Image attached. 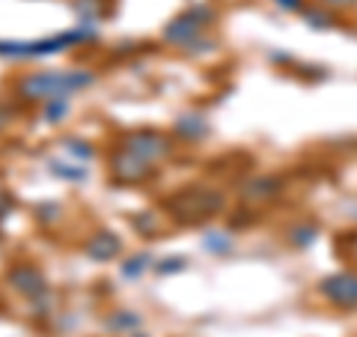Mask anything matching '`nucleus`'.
<instances>
[{
    "label": "nucleus",
    "instance_id": "2",
    "mask_svg": "<svg viewBox=\"0 0 357 337\" xmlns=\"http://www.w3.org/2000/svg\"><path fill=\"white\" fill-rule=\"evenodd\" d=\"M325 293L340 305H357V275H337L325 280Z\"/></svg>",
    "mask_w": 357,
    "mask_h": 337
},
{
    "label": "nucleus",
    "instance_id": "4",
    "mask_svg": "<svg viewBox=\"0 0 357 337\" xmlns=\"http://www.w3.org/2000/svg\"><path fill=\"white\" fill-rule=\"evenodd\" d=\"M277 3H280L283 9H298V6H301V0H277Z\"/></svg>",
    "mask_w": 357,
    "mask_h": 337
},
{
    "label": "nucleus",
    "instance_id": "3",
    "mask_svg": "<svg viewBox=\"0 0 357 337\" xmlns=\"http://www.w3.org/2000/svg\"><path fill=\"white\" fill-rule=\"evenodd\" d=\"M128 150H134V152H140V155H146V159H164L167 155V141L164 138H134V141H128Z\"/></svg>",
    "mask_w": 357,
    "mask_h": 337
},
{
    "label": "nucleus",
    "instance_id": "1",
    "mask_svg": "<svg viewBox=\"0 0 357 337\" xmlns=\"http://www.w3.org/2000/svg\"><path fill=\"white\" fill-rule=\"evenodd\" d=\"M89 84V75L72 72H51V75H33L24 81V96L30 99H66L75 89Z\"/></svg>",
    "mask_w": 357,
    "mask_h": 337
},
{
    "label": "nucleus",
    "instance_id": "5",
    "mask_svg": "<svg viewBox=\"0 0 357 337\" xmlns=\"http://www.w3.org/2000/svg\"><path fill=\"white\" fill-rule=\"evenodd\" d=\"M328 3H354V0H328Z\"/></svg>",
    "mask_w": 357,
    "mask_h": 337
},
{
    "label": "nucleus",
    "instance_id": "6",
    "mask_svg": "<svg viewBox=\"0 0 357 337\" xmlns=\"http://www.w3.org/2000/svg\"><path fill=\"white\" fill-rule=\"evenodd\" d=\"M0 126H3V110H0Z\"/></svg>",
    "mask_w": 357,
    "mask_h": 337
}]
</instances>
